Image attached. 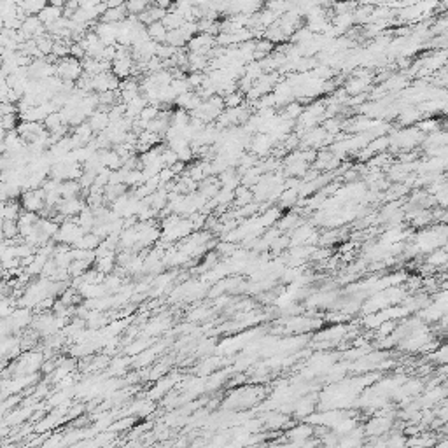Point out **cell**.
Listing matches in <instances>:
<instances>
[{"mask_svg": "<svg viewBox=\"0 0 448 448\" xmlns=\"http://www.w3.org/2000/svg\"><path fill=\"white\" fill-rule=\"evenodd\" d=\"M314 406H312V401L308 399H303L300 401V403L294 406V413H296L298 417H308V413L312 412Z\"/></svg>", "mask_w": 448, "mask_h": 448, "instance_id": "cell-6", "label": "cell"}, {"mask_svg": "<svg viewBox=\"0 0 448 448\" xmlns=\"http://www.w3.org/2000/svg\"><path fill=\"white\" fill-rule=\"evenodd\" d=\"M264 424H266L268 429H280V427H284V425L287 424V417L279 415V413H277V415L270 417V419L264 422Z\"/></svg>", "mask_w": 448, "mask_h": 448, "instance_id": "cell-7", "label": "cell"}, {"mask_svg": "<svg viewBox=\"0 0 448 448\" xmlns=\"http://www.w3.org/2000/svg\"><path fill=\"white\" fill-rule=\"evenodd\" d=\"M212 48V37L208 33H198L196 37L189 41V49L194 54H203Z\"/></svg>", "mask_w": 448, "mask_h": 448, "instance_id": "cell-3", "label": "cell"}, {"mask_svg": "<svg viewBox=\"0 0 448 448\" xmlns=\"http://www.w3.org/2000/svg\"><path fill=\"white\" fill-rule=\"evenodd\" d=\"M314 436V425L310 424H298L287 433V439L291 443H294L298 448H300L301 443H305L306 439H310Z\"/></svg>", "mask_w": 448, "mask_h": 448, "instance_id": "cell-2", "label": "cell"}, {"mask_svg": "<svg viewBox=\"0 0 448 448\" xmlns=\"http://www.w3.org/2000/svg\"><path fill=\"white\" fill-rule=\"evenodd\" d=\"M147 33H149V37H151V41H154L156 44H158V42H166V35H168V28H166L165 25L161 23V21H158V23L149 25Z\"/></svg>", "mask_w": 448, "mask_h": 448, "instance_id": "cell-4", "label": "cell"}, {"mask_svg": "<svg viewBox=\"0 0 448 448\" xmlns=\"http://www.w3.org/2000/svg\"><path fill=\"white\" fill-rule=\"evenodd\" d=\"M84 208H83V203L79 202L77 198H72V200H63L62 203H60V212H62V214H65V216H68V214H81V212H83Z\"/></svg>", "mask_w": 448, "mask_h": 448, "instance_id": "cell-5", "label": "cell"}, {"mask_svg": "<svg viewBox=\"0 0 448 448\" xmlns=\"http://www.w3.org/2000/svg\"><path fill=\"white\" fill-rule=\"evenodd\" d=\"M83 65L79 63L77 58H62L58 62V65L54 67L56 74L62 79H65V83H72L74 79H77L81 74H83Z\"/></svg>", "mask_w": 448, "mask_h": 448, "instance_id": "cell-1", "label": "cell"}]
</instances>
